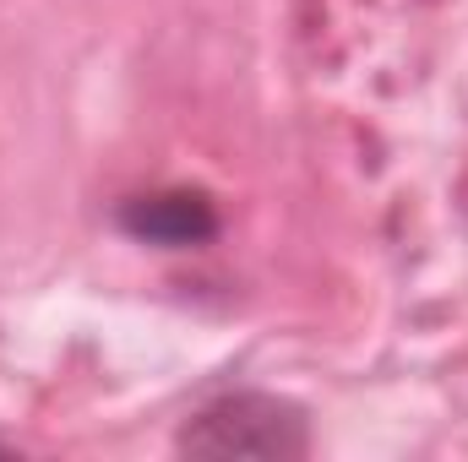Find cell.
<instances>
[{"label": "cell", "instance_id": "obj_2", "mask_svg": "<svg viewBox=\"0 0 468 462\" xmlns=\"http://www.w3.org/2000/svg\"><path fill=\"white\" fill-rule=\"evenodd\" d=\"M115 229L136 245H153V250H202L213 245L224 218L213 207L207 191H142V196H125L115 207Z\"/></svg>", "mask_w": 468, "mask_h": 462}, {"label": "cell", "instance_id": "obj_3", "mask_svg": "<svg viewBox=\"0 0 468 462\" xmlns=\"http://www.w3.org/2000/svg\"><path fill=\"white\" fill-rule=\"evenodd\" d=\"M11 452H16V446H11V441H0V457H11Z\"/></svg>", "mask_w": 468, "mask_h": 462}, {"label": "cell", "instance_id": "obj_1", "mask_svg": "<svg viewBox=\"0 0 468 462\" xmlns=\"http://www.w3.org/2000/svg\"><path fill=\"white\" fill-rule=\"evenodd\" d=\"M175 452L186 457H256V462H289L311 452V414L294 397L278 392H224L213 403H202L180 436Z\"/></svg>", "mask_w": 468, "mask_h": 462}]
</instances>
